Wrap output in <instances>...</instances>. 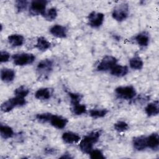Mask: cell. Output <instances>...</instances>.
Segmentation results:
<instances>
[{"label": "cell", "mask_w": 159, "mask_h": 159, "mask_svg": "<svg viewBox=\"0 0 159 159\" xmlns=\"http://www.w3.org/2000/svg\"><path fill=\"white\" fill-rule=\"evenodd\" d=\"M145 112L148 117L158 116L159 113L158 101L156 100L148 103L145 107Z\"/></svg>", "instance_id": "obj_20"}, {"label": "cell", "mask_w": 159, "mask_h": 159, "mask_svg": "<svg viewBox=\"0 0 159 159\" xmlns=\"http://www.w3.org/2000/svg\"><path fill=\"white\" fill-rule=\"evenodd\" d=\"M129 66L134 70H140L143 66V61L139 56H135L129 60Z\"/></svg>", "instance_id": "obj_23"}, {"label": "cell", "mask_w": 159, "mask_h": 159, "mask_svg": "<svg viewBox=\"0 0 159 159\" xmlns=\"http://www.w3.org/2000/svg\"><path fill=\"white\" fill-rule=\"evenodd\" d=\"M10 54L6 51H1L0 53V61L1 63H6L9 60Z\"/></svg>", "instance_id": "obj_33"}, {"label": "cell", "mask_w": 159, "mask_h": 159, "mask_svg": "<svg viewBox=\"0 0 159 159\" xmlns=\"http://www.w3.org/2000/svg\"><path fill=\"white\" fill-rule=\"evenodd\" d=\"M26 103L27 101L25 98L15 96L14 97L3 102L1 105V110L4 113H7L13 110V109L15 107L25 106Z\"/></svg>", "instance_id": "obj_2"}, {"label": "cell", "mask_w": 159, "mask_h": 159, "mask_svg": "<svg viewBox=\"0 0 159 159\" xmlns=\"http://www.w3.org/2000/svg\"><path fill=\"white\" fill-rule=\"evenodd\" d=\"M104 17L105 16L103 13L92 11L88 16V24L92 28H99L102 25Z\"/></svg>", "instance_id": "obj_9"}, {"label": "cell", "mask_w": 159, "mask_h": 159, "mask_svg": "<svg viewBox=\"0 0 159 159\" xmlns=\"http://www.w3.org/2000/svg\"><path fill=\"white\" fill-rule=\"evenodd\" d=\"M132 145L137 151H143L147 148V136L140 135L135 137L132 139Z\"/></svg>", "instance_id": "obj_13"}, {"label": "cell", "mask_w": 159, "mask_h": 159, "mask_svg": "<svg viewBox=\"0 0 159 159\" xmlns=\"http://www.w3.org/2000/svg\"><path fill=\"white\" fill-rule=\"evenodd\" d=\"M29 89L24 85H21L18 88H16L14 90V95L20 98H25L29 93Z\"/></svg>", "instance_id": "obj_26"}, {"label": "cell", "mask_w": 159, "mask_h": 159, "mask_svg": "<svg viewBox=\"0 0 159 159\" xmlns=\"http://www.w3.org/2000/svg\"><path fill=\"white\" fill-rule=\"evenodd\" d=\"M115 94L119 99L131 100L136 96L137 92L135 88L131 85L120 86L115 89Z\"/></svg>", "instance_id": "obj_4"}, {"label": "cell", "mask_w": 159, "mask_h": 159, "mask_svg": "<svg viewBox=\"0 0 159 159\" xmlns=\"http://www.w3.org/2000/svg\"><path fill=\"white\" fill-rule=\"evenodd\" d=\"M129 14V6L127 3H120L114 8L112 12V18L117 22L125 20Z\"/></svg>", "instance_id": "obj_5"}, {"label": "cell", "mask_w": 159, "mask_h": 159, "mask_svg": "<svg viewBox=\"0 0 159 159\" xmlns=\"http://www.w3.org/2000/svg\"><path fill=\"white\" fill-rule=\"evenodd\" d=\"M24 37L23 35L18 34H11L8 36L7 41L13 47H18L22 46L24 43Z\"/></svg>", "instance_id": "obj_19"}, {"label": "cell", "mask_w": 159, "mask_h": 159, "mask_svg": "<svg viewBox=\"0 0 159 159\" xmlns=\"http://www.w3.org/2000/svg\"><path fill=\"white\" fill-rule=\"evenodd\" d=\"M35 60V56L30 53H20L12 56L13 63L16 66H22L32 64Z\"/></svg>", "instance_id": "obj_6"}, {"label": "cell", "mask_w": 159, "mask_h": 159, "mask_svg": "<svg viewBox=\"0 0 159 159\" xmlns=\"http://www.w3.org/2000/svg\"><path fill=\"white\" fill-rule=\"evenodd\" d=\"M129 72V68L125 65H116L111 70V74L116 77L121 78L125 76Z\"/></svg>", "instance_id": "obj_17"}, {"label": "cell", "mask_w": 159, "mask_h": 159, "mask_svg": "<svg viewBox=\"0 0 159 159\" xmlns=\"http://www.w3.org/2000/svg\"><path fill=\"white\" fill-rule=\"evenodd\" d=\"M45 152L48 155H53L57 153V150L55 148H47L45 149Z\"/></svg>", "instance_id": "obj_34"}, {"label": "cell", "mask_w": 159, "mask_h": 159, "mask_svg": "<svg viewBox=\"0 0 159 159\" xmlns=\"http://www.w3.org/2000/svg\"><path fill=\"white\" fill-rule=\"evenodd\" d=\"M147 148L152 150H157L159 147V135L158 133H152L147 136Z\"/></svg>", "instance_id": "obj_16"}, {"label": "cell", "mask_w": 159, "mask_h": 159, "mask_svg": "<svg viewBox=\"0 0 159 159\" xmlns=\"http://www.w3.org/2000/svg\"><path fill=\"white\" fill-rule=\"evenodd\" d=\"M50 32L53 36L57 38L65 39L67 37L68 30L66 27L62 25L55 24L50 29Z\"/></svg>", "instance_id": "obj_11"}, {"label": "cell", "mask_w": 159, "mask_h": 159, "mask_svg": "<svg viewBox=\"0 0 159 159\" xmlns=\"http://www.w3.org/2000/svg\"><path fill=\"white\" fill-rule=\"evenodd\" d=\"M16 77V72L13 69L4 68L1 70V79L6 83L12 82Z\"/></svg>", "instance_id": "obj_14"}, {"label": "cell", "mask_w": 159, "mask_h": 159, "mask_svg": "<svg viewBox=\"0 0 159 159\" xmlns=\"http://www.w3.org/2000/svg\"><path fill=\"white\" fill-rule=\"evenodd\" d=\"M53 93V89L50 88H41L35 93V98L39 100L46 101L50 99Z\"/></svg>", "instance_id": "obj_12"}, {"label": "cell", "mask_w": 159, "mask_h": 159, "mask_svg": "<svg viewBox=\"0 0 159 159\" xmlns=\"http://www.w3.org/2000/svg\"><path fill=\"white\" fill-rule=\"evenodd\" d=\"M61 139L65 143L68 144L77 143L81 140V137L78 134L71 131L64 132L61 135Z\"/></svg>", "instance_id": "obj_15"}, {"label": "cell", "mask_w": 159, "mask_h": 159, "mask_svg": "<svg viewBox=\"0 0 159 159\" xmlns=\"http://www.w3.org/2000/svg\"><path fill=\"white\" fill-rule=\"evenodd\" d=\"M106 109H92L89 111V116L93 119H99L105 117L108 113Z\"/></svg>", "instance_id": "obj_24"}, {"label": "cell", "mask_w": 159, "mask_h": 159, "mask_svg": "<svg viewBox=\"0 0 159 159\" xmlns=\"http://www.w3.org/2000/svg\"><path fill=\"white\" fill-rule=\"evenodd\" d=\"M52 114L50 112H42L36 114L35 119L41 123L49 122Z\"/></svg>", "instance_id": "obj_31"}, {"label": "cell", "mask_w": 159, "mask_h": 159, "mask_svg": "<svg viewBox=\"0 0 159 159\" xmlns=\"http://www.w3.org/2000/svg\"><path fill=\"white\" fill-rule=\"evenodd\" d=\"M0 134L2 139H8L12 138L14 136V132L12 127L10 126L1 124L0 125Z\"/></svg>", "instance_id": "obj_22"}, {"label": "cell", "mask_w": 159, "mask_h": 159, "mask_svg": "<svg viewBox=\"0 0 159 159\" xmlns=\"http://www.w3.org/2000/svg\"><path fill=\"white\" fill-rule=\"evenodd\" d=\"M58 16L57 10L55 7H51L45 11L44 14L42 16L45 19L48 21L54 20Z\"/></svg>", "instance_id": "obj_25"}, {"label": "cell", "mask_w": 159, "mask_h": 159, "mask_svg": "<svg viewBox=\"0 0 159 159\" xmlns=\"http://www.w3.org/2000/svg\"><path fill=\"white\" fill-rule=\"evenodd\" d=\"M86 106L84 104L79 103L72 106V112L76 116H80L86 112Z\"/></svg>", "instance_id": "obj_27"}, {"label": "cell", "mask_w": 159, "mask_h": 159, "mask_svg": "<svg viewBox=\"0 0 159 159\" xmlns=\"http://www.w3.org/2000/svg\"><path fill=\"white\" fill-rule=\"evenodd\" d=\"M114 130L118 132H123L127 130L129 128V124L124 120H118L114 124Z\"/></svg>", "instance_id": "obj_28"}, {"label": "cell", "mask_w": 159, "mask_h": 159, "mask_svg": "<svg viewBox=\"0 0 159 159\" xmlns=\"http://www.w3.org/2000/svg\"><path fill=\"white\" fill-rule=\"evenodd\" d=\"M136 43L142 47H145L150 43V36L147 32L143 31L136 35L135 37Z\"/></svg>", "instance_id": "obj_18"}, {"label": "cell", "mask_w": 159, "mask_h": 159, "mask_svg": "<svg viewBox=\"0 0 159 159\" xmlns=\"http://www.w3.org/2000/svg\"><path fill=\"white\" fill-rule=\"evenodd\" d=\"M89 157L91 159H104L105 157L101 150L99 149H93L89 153Z\"/></svg>", "instance_id": "obj_32"}, {"label": "cell", "mask_w": 159, "mask_h": 159, "mask_svg": "<svg viewBox=\"0 0 159 159\" xmlns=\"http://www.w3.org/2000/svg\"><path fill=\"white\" fill-rule=\"evenodd\" d=\"M49 123L52 126L57 129H63L66 126L68 120L66 118L61 116L52 114Z\"/></svg>", "instance_id": "obj_10"}, {"label": "cell", "mask_w": 159, "mask_h": 159, "mask_svg": "<svg viewBox=\"0 0 159 159\" xmlns=\"http://www.w3.org/2000/svg\"><path fill=\"white\" fill-rule=\"evenodd\" d=\"M101 135V130H93L86 135L80 140L79 148L80 150L86 154H89L93 149V146L96 143Z\"/></svg>", "instance_id": "obj_1"}, {"label": "cell", "mask_w": 159, "mask_h": 159, "mask_svg": "<svg viewBox=\"0 0 159 159\" xmlns=\"http://www.w3.org/2000/svg\"><path fill=\"white\" fill-rule=\"evenodd\" d=\"M35 47L39 51L45 52L50 48L51 43L46 38L40 37L37 39Z\"/></svg>", "instance_id": "obj_21"}, {"label": "cell", "mask_w": 159, "mask_h": 159, "mask_svg": "<svg viewBox=\"0 0 159 159\" xmlns=\"http://www.w3.org/2000/svg\"><path fill=\"white\" fill-rule=\"evenodd\" d=\"M47 0H34L30 2L29 14L32 16H43L45 12L47 5L48 4Z\"/></svg>", "instance_id": "obj_7"}, {"label": "cell", "mask_w": 159, "mask_h": 159, "mask_svg": "<svg viewBox=\"0 0 159 159\" xmlns=\"http://www.w3.org/2000/svg\"><path fill=\"white\" fill-rule=\"evenodd\" d=\"M53 62L49 58L43 59L37 65V73L40 78L45 79L53 70Z\"/></svg>", "instance_id": "obj_3"}, {"label": "cell", "mask_w": 159, "mask_h": 159, "mask_svg": "<svg viewBox=\"0 0 159 159\" xmlns=\"http://www.w3.org/2000/svg\"><path fill=\"white\" fill-rule=\"evenodd\" d=\"M117 64V59L112 55L104 57L97 65L96 69L98 71L104 72L110 71Z\"/></svg>", "instance_id": "obj_8"}, {"label": "cell", "mask_w": 159, "mask_h": 159, "mask_svg": "<svg viewBox=\"0 0 159 159\" xmlns=\"http://www.w3.org/2000/svg\"><path fill=\"white\" fill-rule=\"evenodd\" d=\"M29 2L26 0H17L15 2V7L18 12H22L27 10Z\"/></svg>", "instance_id": "obj_29"}, {"label": "cell", "mask_w": 159, "mask_h": 159, "mask_svg": "<svg viewBox=\"0 0 159 159\" xmlns=\"http://www.w3.org/2000/svg\"><path fill=\"white\" fill-rule=\"evenodd\" d=\"M60 158H72V157H71L70 153H68V152H66V153H64L62 156H61Z\"/></svg>", "instance_id": "obj_35"}, {"label": "cell", "mask_w": 159, "mask_h": 159, "mask_svg": "<svg viewBox=\"0 0 159 159\" xmlns=\"http://www.w3.org/2000/svg\"><path fill=\"white\" fill-rule=\"evenodd\" d=\"M68 94L70 99V103L71 106H74L75 104L80 103L83 96L78 93H73V92H69L68 93Z\"/></svg>", "instance_id": "obj_30"}]
</instances>
